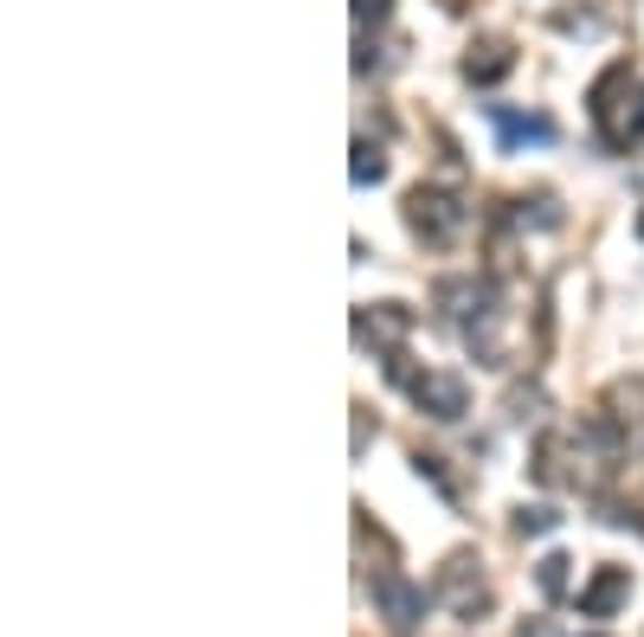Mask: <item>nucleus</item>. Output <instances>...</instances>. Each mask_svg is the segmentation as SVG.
<instances>
[{
  "mask_svg": "<svg viewBox=\"0 0 644 637\" xmlns=\"http://www.w3.org/2000/svg\"><path fill=\"white\" fill-rule=\"evenodd\" d=\"M464 200L457 193H445V188H413L407 193V225H413L425 245H452L457 232H464Z\"/></svg>",
  "mask_w": 644,
  "mask_h": 637,
  "instance_id": "nucleus-1",
  "label": "nucleus"
},
{
  "mask_svg": "<svg viewBox=\"0 0 644 637\" xmlns=\"http://www.w3.org/2000/svg\"><path fill=\"white\" fill-rule=\"evenodd\" d=\"M439 309L452 316L457 329H477V322H496L503 316V290H496V277H445L439 284Z\"/></svg>",
  "mask_w": 644,
  "mask_h": 637,
  "instance_id": "nucleus-2",
  "label": "nucleus"
},
{
  "mask_svg": "<svg viewBox=\"0 0 644 637\" xmlns=\"http://www.w3.org/2000/svg\"><path fill=\"white\" fill-rule=\"evenodd\" d=\"M374 605H380V618H387L393 631H413L419 618H425V605H432V593H425V586H413L407 573L380 566V573H374Z\"/></svg>",
  "mask_w": 644,
  "mask_h": 637,
  "instance_id": "nucleus-3",
  "label": "nucleus"
},
{
  "mask_svg": "<svg viewBox=\"0 0 644 637\" xmlns=\"http://www.w3.org/2000/svg\"><path fill=\"white\" fill-rule=\"evenodd\" d=\"M407 393H413V406L425 418H439V425H457V418L471 413V386H464V380L457 374H419L413 386H407Z\"/></svg>",
  "mask_w": 644,
  "mask_h": 637,
  "instance_id": "nucleus-4",
  "label": "nucleus"
},
{
  "mask_svg": "<svg viewBox=\"0 0 644 637\" xmlns=\"http://www.w3.org/2000/svg\"><path fill=\"white\" fill-rule=\"evenodd\" d=\"M625 599H632V566H600L580 586V618H612Z\"/></svg>",
  "mask_w": 644,
  "mask_h": 637,
  "instance_id": "nucleus-5",
  "label": "nucleus"
},
{
  "mask_svg": "<svg viewBox=\"0 0 644 637\" xmlns=\"http://www.w3.org/2000/svg\"><path fill=\"white\" fill-rule=\"evenodd\" d=\"M490 123H496V142H503V155H516L522 142H555V123H548V116H522V110H503V104H490Z\"/></svg>",
  "mask_w": 644,
  "mask_h": 637,
  "instance_id": "nucleus-6",
  "label": "nucleus"
},
{
  "mask_svg": "<svg viewBox=\"0 0 644 637\" xmlns=\"http://www.w3.org/2000/svg\"><path fill=\"white\" fill-rule=\"evenodd\" d=\"M407 329H413V309L407 302H374V309L355 316V341H400Z\"/></svg>",
  "mask_w": 644,
  "mask_h": 637,
  "instance_id": "nucleus-7",
  "label": "nucleus"
},
{
  "mask_svg": "<svg viewBox=\"0 0 644 637\" xmlns=\"http://www.w3.org/2000/svg\"><path fill=\"white\" fill-rule=\"evenodd\" d=\"M509 72H516L509 39H484V45H471V59H464V77H471V84H503Z\"/></svg>",
  "mask_w": 644,
  "mask_h": 637,
  "instance_id": "nucleus-8",
  "label": "nucleus"
},
{
  "mask_svg": "<svg viewBox=\"0 0 644 637\" xmlns=\"http://www.w3.org/2000/svg\"><path fill=\"white\" fill-rule=\"evenodd\" d=\"M625 84H632V65H612V72H600V84H593V91H587V116H593V123H600V129H606V123H612V110H619V104H612V97H619V91H625Z\"/></svg>",
  "mask_w": 644,
  "mask_h": 637,
  "instance_id": "nucleus-9",
  "label": "nucleus"
},
{
  "mask_svg": "<svg viewBox=\"0 0 644 637\" xmlns=\"http://www.w3.org/2000/svg\"><path fill=\"white\" fill-rule=\"evenodd\" d=\"M568 573H573L568 554H541V566H535V586H541V599H561V593H568Z\"/></svg>",
  "mask_w": 644,
  "mask_h": 637,
  "instance_id": "nucleus-10",
  "label": "nucleus"
},
{
  "mask_svg": "<svg viewBox=\"0 0 644 637\" xmlns=\"http://www.w3.org/2000/svg\"><path fill=\"white\" fill-rule=\"evenodd\" d=\"M348 174H355V188H374V181H387V155L361 136V142H355V168H348Z\"/></svg>",
  "mask_w": 644,
  "mask_h": 637,
  "instance_id": "nucleus-11",
  "label": "nucleus"
},
{
  "mask_svg": "<svg viewBox=\"0 0 644 637\" xmlns=\"http://www.w3.org/2000/svg\"><path fill=\"white\" fill-rule=\"evenodd\" d=\"M555 528H561V516L548 502H522L516 509V534H555Z\"/></svg>",
  "mask_w": 644,
  "mask_h": 637,
  "instance_id": "nucleus-12",
  "label": "nucleus"
},
{
  "mask_svg": "<svg viewBox=\"0 0 644 637\" xmlns=\"http://www.w3.org/2000/svg\"><path fill=\"white\" fill-rule=\"evenodd\" d=\"M393 13V0H355V26H380Z\"/></svg>",
  "mask_w": 644,
  "mask_h": 637,
  "instance_id": "nucleus-13",
  "label": "nucleus"
},
{
  "mask_svg": "<svg viewBox=\"0 0 644 637\" xmlns=\"http://www.w3.org/2000/svg\"><path fill=\"white\" fill-rule=\"evenodd\" d=\"M522 637H555V631H548V625H522Z\"/></svg>",
  "mask_w": 644,
  "mask_h": 637,
  "instance_id": "nucleus-14",
  "label": "nucleus"
},
{
  "mask_svg": "<svg viewBox=\"0 0 644 637\" xmlns=\"http://www.w3.org/2000/svg\"><path fill=\"white\" fill-rule=\"evenodd\" d=\"M638 238H644V213H638Z\"/></svg>",
  "mask_w": 644,
  "mask_h": 637,
  "instance_id": "nucleus-15",
  "label": "nucleus"
}]
</instances>
